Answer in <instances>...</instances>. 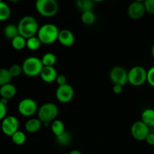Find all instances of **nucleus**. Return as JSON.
Listing matches in <instances>:
<instances>
[{
	"label": "nucleus",
	"mask_w": 154,
	"mask_h": 154,
	"mask_svg": "<svg viewBox=\"0 0 154 154\" xmlns=\"http://www.w3.org/2000/svg\"><path fill=\"white\" fill-rule=\"evenodd\" d=\"M20 35L26 39L35 36L39 29L38 23L32 16H25L20 19L17 24Z\"/></svg>",
	"instance_id": "1"
},
{
	"label": "nucleus",
	"mask_w": 154,
	"mask_h": 154,
	"mask_svg": "<svg viewBox=\"0 0 154 154\" xmlns=\"http://www.w3.org/2000/svg\"><path fill=\"white\" fill-rule=\"evenodd\" d=\"M60 33L58 27L53 23H45L39 27L37 37L44 45H51L58 41Z\"/></svg>",
	"instance_id": "2"
},
{
	"label": "nucleus",
	"mask_w": 154,
	"mask_h": 154,
	"mask_svg": "<svg viewBox=\"0 0 154 154\" xmlns=\"http://www.w3.org/2000/svg\"><path fill=\"white\" fill-rule=\"evenodd\" d=\"M21 66L23 73L29 78H34L40 75L41 72L44 67L42 60L36 57H27L24 60Z\"/></svg>",
	"instance_id": "3"
},
{
	"label": "nucleus",
	"mask_w": 154,
	"mask_h": 154,
	"mask_svg": "<svg viewBox=\"0 0 154 154\" xmlns=\"http://www.w3.org/2000/svg\"><path fill=\"white\" fill-rule=\"evenodd\" d=\"M37 114L38 118L42 123H51L57 119L59 114V108L56 104L47 102L39 107Z\"/></svg>",
	"instance_id": "4"
},
{
	"label": "nucleus",
	"mask_w": 154,
	"mask_h": 154,
	"mask_svg": "<svg viewBox=\"0 0 154 154\" xmlns=\"http://www.w3.org/2000/svg\"><path fill=\"white\" fill-rule=\"evenodd\" d=\"M35 5L38 13L45 17L55 16L59 11L57 0H36Z\"/></svg>",
	"instance_id": "5"
},
{
	"label": "nucleus",
	"mask_w": 154,
	"mask_h": 154,
	"mask_svg": "<svg viewBox=\"0 0 154 154\" xmlns=\"http://www.w3.org/2000/svg\"><path fill=\"white\" fill-rule=\"evenodd\" d=\"M147 71L141 66H133L128 72V83L134 87L142 86L147 82Z\"/></svg>",
	"instance_id": "6"
},
{
	"label": "nucleus",
	"mask_w": 154,
	"mask_h": 154,
	"mask_svg": "<svg viewBox=\"0 0 154 154\" xmlns=\"http://www.w3.org/2000/svg\"><path fill=\"white\" fill-rule=\"evenodd\" d=\"M18 112L26 117H32L38 112V106L35 100L31 98H25L20 101L17 105Z\"/></svg>",
	"instance_id": "7"
},
{
	"label": "nucleus",
	"mask_w": 154,
	"mask_h": 154,
	"mask_svg": "<svg viewBox=\"0 0 154 154\" xmlns=\"http://www.w3.org/2000/svg\"><path fill=\"white\" fill-rule=\"evenodd\" d=\"M75 96L73 87L69 84L58 86L56 90V98L60 103L66 104L70 102Z\"/></svg>",
	"instance_id": "8"
},
{
	"label": "nucleus",
	"mask_w": 154,
	"mask_h": 154,
	"mask_svg": "<svg viewBox=\"0 0 154 154\" xmlns=\"http://www.w3.org/2000/svg\"><path fill=\"white\" fill-rule=\"evenodd\" d=\"M19 120L14 116H7L2 121V132L7 136L11 137L14 134L19 130Z\"/></svg>",
	"instance_id": "9"
},
{
	"label": "nucleus",
	"mask_w": 154,
	"mask_h": 154,
	"mask_svg": "<svg viewBox=\"0 0 154 154\" xmlns=\"http://www.w3.org/2000/svg\"><path fill=\"white\" fill-rule=\"evenodd\" d=\"M150 132V127L141 120L135 122L131 127V135L137 141H145Z\"/></svg>",
	"instance_id": "10"
},
{
	"label": "nucleus",
	"mask_w": 154,
	"mask_h": 154,
	"mask_svg": "<svg viewBox=\"0 0 154 154\" xmlns=\"http://www.w3.org/2000/svg\"><path fill=\"white\" fill-rule=\"evenodd\" d=\"M109 78L114 84L124 87L128 83V72L122 66H115L110 71Z\"/></svg>",
	"instance_id": "11"
},
{
	"label": "nucleus",
	"mask_w": 154,
	"mask_h": 154,
	"mask_svg": "<svg viewBox=\"0 0 154 154\" xmlns=\"http://www.w3.org/2000/svg\"><path fill=\"white\" fill-rule=\"evenodd\" d=\"M127 13L129 17L132 20H139L144 16L146 13L144 3L132 2L128 7Z\"/></svg>",
	"instance_id": "12"
},
{
	"label": "nucleus",
	"mask_w": 154,
	"mask_h": 154,
	"mask_svg": "<svg viewBox=\"0 0 154 154\" xmlns=\"http://www.w3.org/2000/svg\"><path fill=\"white\" fill-rule=\"evenodd\" d=\"M58 41L63 46L69 48L75 44V35L71 30L67 29H63L60 30Z\"/></svg>",
	"instance_id": "13"
},
{
	"label": "nucleus",
	"mask_w": 154,
	"mask_h": 154,
	"mask_svg": "<svg viewBox=\"0 0 154 154\" xmlns=\"http://www.w3.org/2000/svg\"><path fill=\"white\" fill-rule=\"evenodd\" d=\"M57 75L58 74L54 66H44L39 76L44 82L50 84L56 81Z\"/></svg>",
	"instance_id": "14"
},
{
	"label": "nucleus",
	"mask_w": 154,
	"mask_h": 154,
	"mask_svg": "<svg viewBox=\"0 0 154 154\" xmlns=\"http://www.w3.org/2000/svg\"><path fill=\"white\" fill-rule=\"evenodd\" d=\"M17 87L14 84H6L0 87V96L1 98H5L7 99H11L14 97L17 94Z\"/></svg>",
	"instance_id": "15"
},
{
	"label": "nucleus",
	"mask_w": 154,
	"mask_h": 154,
	"mask_svg": "<svg viewBox=\"0 0 154 154\" xmlns=\"http://www.w3.org/2000/svg\"><path fill=\"white\" fill-rule=\"evenodd\" d=\"M43 126L42 122L38 118H31L25 123V130L29 133H35L38 132Z\"/></svg>",
	"instance_id": "16"
},
{
	"label": "nucleus",
	"mask_w": 154,
	"mask_h": 154,
	"mask_svg": "<svg viewBox=\"0 0 154 154\" xmlns=\"http://www.w3.org/2000/svg\"><path fill=\"white\" fill-rule=\"evenodd\" d=\"M141 121L144 122L148 127H154V109L147 108L141 114Z\"/></svg>",
	"instance_id": "17"
},
{
	"label": "nucleus",
	"mask_w": 154,
	"mask_h": 154,
	"mask_svg": "<svg viewBox=\"0 0 154 154\" xmlns=\"http://www.w3.org/2000/svg\"><path fill=\"white\" fill-rule=\"evenodd\" d=\"M3 34H4L5 37L8 39L12 40L13 38H14L15 37L20 35L17 25H15L13 23L6 25L3 29Z\"/></svg>",
	"instance_id": "18"
},
{
	"label": "nucleus",
	"mask_w": 154,
	"mask_h": 154,
	"mask_svg": "<svg viewBox=\"0 0 154 154\" xmlns=\"http://www.w3.org/2000/svg\"><path fill=\"white\" fill-rule=\"evenodd\" d=\"M94 2L93 0H76L75 5L78 10L82 12L93 11L94 8Z\"/></svg>",
	"instance_id": "19"
},
{
	"label": "nucleus",
	"mask_w": 154,
	"mask_h": 154,
	"mask_svg": "<svg viewBox=\"0 0 154 154\" xmlns=\"http://www.w3.org/2000/svg\"><path fill=\"white\" fill-rule=\"evenodd\" d=\"M51 132L56 137L59 136L66 131L64 123L62 120H57V119H56L51 123Z\"/></svg>",
	"instance_id": "20"
},
{
	"label": "nucleus",
	"mask_w": 154,
	"mask_h": 154,
	"mask_svg": "<svg viewBox=\"0 0 154 154\" xmlns=\"http://www.w3.org/2000/svg\"><path fill=\"white\" fill-rule=\"evenodd\" d=\"M11 46L16 51H22L26 47V39L19 35L11 40Z\"/></svg>",
	"instance_id": "21"
},
{
	"label": "nucleus",
	"mask_w": 154,
	"mask_h": 154,
	"mask_svg": "<svg viewBox=\"0 0 154 154\" xmlns=\"http://www.w3.org/2000/svg\"><path fill=\"white\" fill-rule=\"evenodd\" d=\"M81 21L86 26H91L96 21V14L93 11H89L82 12L81 17Z\"/></svg>",
	"instance_id": "22"
},
{
	"label": "nucleus",
	"mask_w": 154,
	"mask_h": 154,
	"mask_svg": "<svg viewBox=\"0 0 154 154\" xmlns=\"http://www.w3.org/2000/svg\"><path fill=\"white\" fill-rule=\"evenodd\" d=\"M41 60L44 66H54L57 63V57L55 54L51 52L44 54Z\"/></svg>",
	"instance_id": "23"
},
{
	"label": "nucleus",
	"mask_w": 154,
	"mask_h": 154,
	"mask_svg": "<svg viewBox=\"0 0 154 154\" xmlns=\"http://www.w3.org/2000/svg\"><path fill=\"white\" fill-rule=\"evenodd\" d=\"M42 45V42H41V41L39 40V38L37 36H33V37L26 39V48L29 51H38L41 48V45Z\"/></svg>",
	"instance_id": "24"
},
{
	"label": "nucleus",
	"mask_w": 154,
	"mask_h": 154,
	"mask_svg": "<svg viewBox=\"0 0 154 154\" xmlns=\"http://www.w3.org/2000/svg\"><path fill=\"white\" fill-rule=\"evenodd\" d=\"M11 14V11L8 5L2 2H0V21H5L9 19Z\"/></svg>",
	"instance_id": "25"
},
{
	"label": "nucleus",
	"mask_w": 154,
	"mask_h": 154,
	"mask_svg": "<svg viewBox=\"0 0 154 154\" xmlns=\"http://www.w3.org/2000/svg\"><path fill=\"white\" fill-rule=\"evenodd\" d=\"M56 138H57V143L62 146L69 145L72 141V134L67 131H65L63 133H62L59 136H57Z\"/></svg>",
	"instance_id": "26"
},
{
	"label": "nucleus",
	"mask_w": 154,
	"mask_h": 154,
	"mask_svg": "<svg viewBox=\"0 0 154 154\" xmlns=\"http://www.w3.org/2000/svg\"><path fill=\"white\" fill-rule=\"evenodd\" d=\"M11 141L14 144L18 146L23 145L24 143L26 142V134L24 133L23 131L18 130L17 132H15L11 137Z\"/></svg>",
	"instance_id": "27"
},
{
	"label": "nucleus",
	"mask_w": 154,
	"mask_h": 154,
	"mask_svg": "<svg viewBox=\"0 0 154 154\" xmlns=\"http://www.w3.org/2000/svg\"><path fill=\"white\" fill-rule=\"evenodd\" d=\"M11 76L8 69L0 68V87L6 84H9L11 81Z\"/></svg>",
	"instance_id": "28"
},
{
	"label": "nucleus",
	"mask_w": 154,
	"mask_h": 154,
	"mask_svg": "<svg viewBox=\"0 0 154 154\" xmlns=\"http://www.w3.org/2000/svg\"><path fill=\"white\" fill-rule=\"evenodd\" d=\"M11 78H17L23 73L22 66L19 64H14L8 69Z\"/></svg>",
	"instance_id": "29"
},
{
	"label": "nucleus",
	"mask_w": 154,
	"mask_h": 154,
	"mask_svg": "<svg viewBox=\"0 0 154 154\" xmlns=\"http://www.w3.org/2000/svg\"><path fill=\"white\" fill-rule=\"evenodd\" d=\"M144 5L146 12L154 15V0H145L144 2Z\"/></svg>",
	"instance_id": "30"
},
{
	"label": "nucleus",
	"mask_w": 154,
	"mask_h": 154,
	"mask_svg": "<svg viewBox=\"0 0 154 154\" xmlns=\"http://www.w3.org/2000/svg\"><path fill=\"white\" fill-rule=\"evenodd\" d=\"M147 82L148 83L151 87H154V66L150 68V69L147 71Z\"/></svg>",
	"instance_id": "31"
},
{
	"label": "nucleus",
	"mask_w": 154,
	"mask_h": 154,
	"mask_svg": "<svg viewBox=\"0 0 154 154\" xmlns=\"http://www.w3.org/2000/svg\"><path fill=\"white\" fill-rule=\"evenodd\" d=\"M7 105L0 101V121H2L7 117Z\"/></svg>",
	"instance_id": "32"
},
{
	"label": "nucleus",
	"mask_w": 154,
	"mask_h": 154,
	"mask_svg": "<svg viewBox=\"0 0 154 154\" xmlns=\"http://www.w3.org/2000/svg\"><path fill=\"white\" fill-rule=\"evenodd\" d=\"M56 82H57L58 86H62L67 84V78H66V75H62V74L61 75H57V79H56Z\"/></svg>",
	"instance_id": "33"
},
{
	"label": "nucleus",
	"mask_w": 154,
	"mask_h": 154,
	"mask_svg": "<svg viewBox=\"0 0 154 154\" xmlns=\"http://www.w3.org/2000/svg\"><path fill=\"white\" fill-rule=\"evenodd\" d=\"M145 141L149 145L154 146V132H150Z\"/></svg>",
	"instance_id": "34"
},
{
	"label": "nucleus",
	"mask_w": 154,
	"mask_h": 154,
	"mask_svg": "<svg viewBox=\"0 0 154 154\" xmlns=\"http://www.w3.org/2000/svg\"><path fill=\"white\" fill-rule=\"evenodd\" d=\"M123 86L119 85V84H114L112 90L115 94H120L123 92Z\"/></svg>",
	"instance_id": "35"
},
{
	"label": "nucleus",
	"mask_w": 154,
	"mask_h": 154,
	"mask_svg": "<svg viewBox=\"0 0 154 154\" xmlns=\"http://www.w3.org/2000/svg\"><path fill=\"white\" fill-rule=\"evenodd\" d=\"M69 154H82V153L78 150H72L69 152Z\"/></svg>",
	"instance_id": "36"
},
{
	"label": "nucleus",
	"mask_w": 154,
	"mask_h": 154,
	"mask_svg": "<svg viewBox=\"0 0 154 154\" xmlns=\"http://www.w3.org/2000/svg\"><path fill=\"white\" fill-rule=\"evenodd\" d=\"M0 101H1V102H2L3 104H5V105H7L8 103V99H5V98H1Z\"/></svg>",
	"instance_id": "37"
},
{
	"label": "nucleus",
	"mask_w": 154,
	"mask_h": 154,
	"mask_svg": "<svg viewBox=\"0 0 154 154\" xmlns=\"http://www.w3.org/2000/svg\"><path fill=\"white\" fill-rule=\"evenodd\" d=\"M151 55H152V57H153V58L154 59V44L151 48Z\"/></svg>",
	"instance_id": "38"
},
{
	"label": "nucleus",
	"mask_w": 154,
	"mask_h": 154,
	"mask_svg": "<svg viewBox=\"0 0 154 154\" xmlns=\"http://www.w3.org/2000/svg\"><path fill=\"white\" fill-rule=\"evenodd\" d=\"M94 2H102L105 1V0H93Z\"/></svg>",
	"instance_id": "39"
},
{
	"label": "nucleus",
	"mask_w": 154,
	"mask_h": 154,
	"mask_svg": "<svg viewBox=\"0 0 154 154\" xmlns=\"http://www.w3.org/2000/svg\"><path fill=\"white\" fill-rule=\"evenodd\" d=\"M144 1H145V0H133V2H142V3H144Z\"/></svg>",
	"instance_id": "40"
},
{
	"label": "nucleus",
	"mask_w": 154,
	"mask_h": 154,
	"mask_svg": "<svg viewBox=\"0 0 154 154\" xmlns=\"http://www.w3.org/2000/svg\"><path fill=\"white\" fill-rule=\"evenodd\" d=\"M8 1H10L11 2H20V0H8Z\"/></svg>",
	"instance_id": "41"
},
{
	"label": "nucleus",
	"mask_w": 154,
	"mask_h": 154,
	"mask_svg": "<svg viewBox=\"0 0 154 154\" xmlns=\"http://www.w3.org/2000/svg\"><path fill=\"white\" fill-rule=\"evenodd\" d=\"M3 2L2 0H0V2Z\"/></svg>",
	"instance_id": "42"
}]
</instances>
